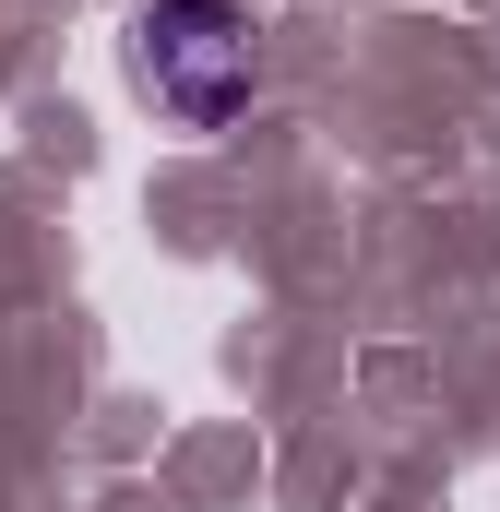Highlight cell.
Segmentation results:
<instances>
[{
  "instance_id": "6da1fadb",
  "label": "cell",
  "mask_w": 500,
  "mask_h": 512,
  "mask_svg": "<svg viewBox=\"0 0 500 512\" xmlns=\"http://www.w3.org/2000/svg\"><path fill=\"white\" fill-rule=\"evenodd\" d=\"M131 72H143V96H155L179 131H227L250 108V84H262L250 12H239V0H143Z\"/></svg>"
}]
</instances>
